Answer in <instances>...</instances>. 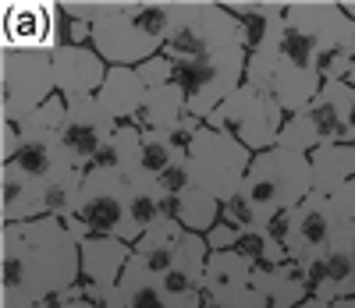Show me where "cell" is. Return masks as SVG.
I'll use <instances>...</instances> for the list:
<instances>
[{
  "label": "cell",
  "instance_id": "2",
  "mask_svg": "<svg viewBox=\"0 0 355 308\" xmlns=\"http://www.w3.org/2000/svg\"><path fill=\"white\" fill-rule=\"evenodd\" d=\"M174 0H107L93 15V50L110 68H139L164 53Z\"/></svg>",
  "mask_w": 355,
  "mask_h": 308
},
{
  "label": "cell",
  "instance_id": "9",
  "mask_svg": "<svg viewBox=\"0 0 355 308\" xmlns=\"http://www.w3.org/2000/svg\"><path fill=\"white\" fill-rule=\"evenodd\" d=\"M284 120H288V114L270 96H263V92L252 89V85H242L206 117V128L234 135L256 156V152H266V149L277 145Z\"/></svg>",
  "mask_w": 355,
  "mask_h": 308
},
{
  "label": "cell",
  "instance_id": "19",
  "mask_svg": "<svg viewBox=\"0 0 355 308\" xmlns=\"http://www.w3.org/2000/svg\"><path fill=\"white\" fill-rule=\"evenodd\" d=\"M224 8L242 21V39L249 53H270L281 46L288 4L281 0H224Z\"/></svg>",
  "mask_w": 355,
  "mask_h": 308
},
{
  "label": "cell",
  "instance_id": "22",
  "mask_svg": "<svg viewBox=\"0 0 355 308\" xmlns=\"http://www.w3.org/2000/svg\"><path fill=\"white\" fill-rule=\"evenodd\" d=\"M146 96H150V89H146L135 68H110L103 89L96 92V103L117 125H135V117L146 107Z\"/></svg>",
  "mask_w": 355,
  "mask_h": 308
},
{
  "label": "cell",
  "instance_id": "20",
  "mask_svg": "<svg viewBox=\"0 0 355 308\" xmlns=\"http://www.w3.org/2000/svg\"><path fill=\"white\" fill-rule=\"evenodd\" d=\"M4 167H15L18 174L43 184V188L50 181H57L61 174L75 170L71 160L64 156L61 142H57V135H18V149H15V156Z\"/></svg>",
  "mask_w": 355,
  "mask_h": 308
},
{
  "label": "cell",
  "instance_id": "1",
  "mask_svg": "<svg viewBox=\"0 0 355 308\" xmlns=\"http://www.w3.org/2000/svg\"><path fill=\"white\" fill-rule=\"evenodd\" d=\"M0 241V308H36L43 298L71 291L82 280L78 241L64 220L8 224Z\"/></svg>",
  "mask_w": 355,
  "mask_h": 308
},
{
  "label": "cell",
  "instance_id": "39",
  "mask_svg": "<svg viewBox=\"0 0 355 308\" xmlns=\"http://www.w3.org/2000/svg\"><path fill=\"white\" fill-rule=\"evenodd\" d=\"M291 230H295V209L274 212V217H266V224H263V234L270 237L274 244H281V248H288V241H291Z\"/></svg>",
  "mask_w": 355,
  "mask_h": 308
},
{
  "label": "cell",
  "instance_id": "41",
  "mask_svg": "<svg viewBox=\"0 0 355 308\" xmlns=\"http://www.w3.org/2000/svg\"><path fill=\"white\" fill-rule=\"evenodd\" d=\"M15 149H18V125L0 120V152H4V163L15 156Z\"/></svg>",
  "mask_w": 355,
  "mask_h": 308
},
{
  "label": "cell",
  "instance_id": "6",
  "mask_svg": "<svg viewBox=\"0 0 355 308\" xmlns=\"http://www.w3.org/2000/svg\"><path fill=\"white\" fill-rule=\"evenodd\" d=\"M352 100H355V89L348 82H323L320 96L302 114H291L284 120L277 145L309 156V152H316L320 145L352 142V125H348Z\"/></svg>",
  "mask_w": 355,
  "mask_h": 308
},
{
  "label": "cell",
  "instance_id": "44",
  "mask_svg": "<svg viewBox=\"0 0 355 308\" xmlns=\"http://www.w3.org/2000/svg\"><path fill=\"white\" fill-rule=\"evenodd\" d=\"M348 125H352V142H355V100H352V117H348Z\"/></svg>",
  "mask_w": 355,
  "mask_h": 308
},
{
  "label": "cell",
  "instance_id": "14",
  "mask_svg": "<svg viewBox=\"0 0 355 308\" xmlns=\"http://www.w3.org/2000/svg\"><path fill=\"white\" fill-rule=\"evenodd\" d=\"M82 255V294L96 308H107L110 291L121 284V276L135 255V244L117 241V237H85L78 241Z\"/></svg>",
  "mask_w": 355,
  "mask_h": 308
},
{
  "label": "cell",
  "instance_id": "32",
  "mask_svg": "<svg viewBox=\"0 0 355 308\" xmlns=\"http://www.w3.org/2000/svg\"><path fill=\"white\" fill-rule=\"evenodd\" d=\"M132 217L142 230L153 227L157 220H164V192L157 181H150V177L132 181Z\"/></svg>",
  "mask_w": 355,
  "mask_h": 308
},
{
  "label": "cell",
  "instance_id": "25",
  "mask_svg": "<svg viewBox=\"0 0 355 308\" xmlns=\"http://www.w3.org/2000/svg\"><path fill=\"white\" fill-rule=\"evenodd\" d=\"M164 220H178L185 230L206 237L220 224V202L192 184L182 195H164Z\"/></svg>",
  "mask_w": 355,
  "mask_h": 308
},
{
  "label": "cell",
  "instance_id": "17",
  "mask_svg": "<svg viewBox=\"0 0 355 308\" xmlns=\"http://www.w3.org/2000/svg\"><path fill=\"white\" fill-rule=\"evenodd\" d=\"M53 82H57V96L75 103V100H93L107 82L110 64L93 50V46H57L53 53Z\"/></svg>",
  "mask_w": 355,
  "mask_h": 308
},
{
  "label": "cell",
  "instance_id": "8",
  "mask_svg": "<svg viewBox=\"0 0 355 308\" xmlns=\"http://www.w3.org/2000/svg\"><path fill=\"white\" fill-rule=\"evenodd\" d=\"M57 96L53 57L43 50H0V120L21 125Z\"/></svg>",
  "mask_w": 355,
  "mask_h": 308
},
{
  "label": "cell",
  "instance_id": "23",
  "mask_svg": "<svg viewBox=\"0 0 355 308\" xmlns=\"http://www.w3.org/2000/svg\"><path fill=\"white\" fill-rule=\"evenodd\" d=\"M252 287L270 301V308H299L313 298L306 269L295 266V262H284V266H274V269H256Z\"/></svg>",
  "mask_w": 355,
  "mask_h": 308
},
{
  "label": "cell",
  "instance_id": "18",
  "mask_svg": "<svg viewBox=\"0 0 355 308\" xmlns=\"http://www.w3.org/2000/svg\"><path fill=\"white\" fill-rule=\"evenodd\" d=\"M306 276H309L313 298L323 301L355 298V230L338 227L331 248L306 269Z\"/></svg>",
  "mask_w": 355,
  "mask_h": 308
},
{
  "label": "cell",
  "instance_id": "29",
  "mask_svg": "<svg viewBox=\"0 0 355 308\" xmlns=\"http://www.w3.org/2000/svg\"><path fill=\"white\" fill-rule=\"evenodd\" d=\"M252 273H256L252 262L242 259L239 252H210V262H206V291L252 287Z\"/></svg>",
  "mask_w": 355,
  "mask_h": 308
},
{
  "label": "cell",
  "instance_id": "34",
  "mask_svg": "<svg viewBox=\"0 0 355 308\" xmlns=\"http://www.w3.org/2000/svg\"><path fill=\"white\" fill-rule=\"evenodd\" d=\"M220 220L224 224H231L234 230H263V224H266V217L249 202V195L245 192H239V195H231L227 202H220Z\"/></svg>",
  "mask_w": 355,
  "mask_h": 308
},
{
  "label": "cell",
  "instance_id": "16",
  "mask_svg": "<svg viewBox=\"0 0 355 308\" xmlns=\"http://www.w3.org/2000/svg\"><path fill=\"white\" fill-rule=\"evenodd\" d=\"M334 234H338V224H334L331 195L313 192L299 209H295V230H291V241H288V259L295 266L309 269L323 252L331 248Z\"/></svg>",
  "mask_w": 355,
  "mask_h": 308
},
{
  "label": "cell",
  "instance_id": "38",
  "mask_svg": "<svg viewBox=\"0 0 355 308\" xmlns=\"http://www.w3.org/2000/svg\"><path fill=\"white\" fill-rule=\"evenodd\" d=\"M331 206H334V224L341 230H355V181L331 195Z\"/></svg>",
  "mask_w": 355,
  "mask_h": 308
},
{
  "label": "cell",
  "instance_id": "7",
  "mask_svg": "<svg viewBox=\"0 0 355 308\" xmlns=\"http://www.w3.org/2000/svg\"><path fill=\"white\" fill-rule=\"evenodd\" d=\"M185 160H189L196 188L214 195L217 202H227L231 195L242 192V184L249 177V167H252V152L234 135L202 125L196 132L189 152H185Z\"/></svg>",
  "mask_w": 355,
  "mask_h": 308
},
{
  "label": "cell",
  "instance_id": "4",
  "mask_svg": "<svg viewBox=\"0 0 355 308\" xmlns=\"http://www.w3.org/2000/svg\"><path fill=\"white\" fill-rule=\"evenodd\" d=\"M249 53L242 39V21L224 4L210 0H174V25L164 43V57L171 60H214Z\"/></svg>",
  "mask_w": 355,
  "mask_h": 308
},
{
  "label": "cell",
  "instance_id": "24",
  "mask_svg": "<svg viewBox=\"0 0 355 308\" xmlns=\"http://www.w3.org/2000/svg\"><path fill=\"white\" fill-rule=\"evenodd\" d=\"M309 167H313V192L320 195H334L345 184L355 181V142H331L309 152Z\"/></svg>",
  "mask_w": 355,
  "mask_h": 308
},
{
  "label": "cell",
  "instance_id": "28",
  "mask_svg": "<svg viewBox=\"0 0 355 308\" xmlns=\"http://www.w3.org/2000/svg\"><path fill=\"white\" fill-rule=\"evenodd\" d=\"M185 237V227L178 224V220H157L153 227H146L139 244H135V255L150 266L153 273H171L174 266V252H178V244H182Z\"/></svg>",
  "mask_w": 355,
  "mask_h": 308
},
{
  "label": "cell",
  "instance_id": "10",
  "mask_svg": "<svg viewBox=\"0 0 355 308\" xmlns=\"http://www.w3.org/2000/svg\"><path fill=\"white\" fill-rule=\"evenodd\" d=\"M245 64H249V53L214 57V60H174L171 82L182 89L185 114L206 125V117H210L234 89L245 85Z\"/></svg>",
  "mask_w": 355,
  "mask_h": 308
},
{
  "label": "cell",
  "instance_id": "33",
  "mask_svg": "<svg viewBox=\"0 0 355 308\" xmlns=\"http://www.w3.org/2000/svg\"><path fill=\"white\" fill-rule=\"evenodd\" d=\"M277 53L288 60V64L302 68V71H316V75H320V46H316L306 33H299V28L284 25V36H281Z\"/></svg>",
  "mask_w": 355,
  "mask_h": 308
},
{
  "label": "cell",
  "instance_id": "43",
  "mask_svg": "<svg viewBox=\"0 0 355 308\" xmlns=\"http://www.w3.org/2000/svg\"><path fill=\"white\" fill-rule=\"evenodd\" d=\"M299 308H331V301H323V298H309L306 305H299Z\"/></svg>",
  "mask_w": 355,
  "mask_h": 308
},
{
  "label": "cell",
  "instance_id": "30",
  "mask_svg": "<svg viewBox=\"0 0 355 308\" xmlns=\"http://www.w3.org/2000/svg\"><path fill=\"white\" fill-rule=\"evenodd\" d=\"M234 252H239L242 259H249L252 269H274V266L291 262V259H288V248L274 244L263 230H245V234L239 237V248H234Z\"/></svg>",
  "mask_w": 355,
  "mask_h": 308
},
{
  "label": "cell",
  "instance_id": "3",
  "mask_svg": "<svg viewBox=\"0 0 355 308\" xmlns=\"http://www.w3.org/2000/svg\"><path fill=\"white\" fill-rule=\"evenodd\" d=\"M64 227L71 230L75 241L117 237V241L139 244L142 227L132 217V181L117 170L89 167L82 195H78V209L64 220Z\"/></svg>",
  "mask_w": 355,
  "mask_h": 308
},
{
  "label": "cell",
  "instance_id": "40",
  "mask_svg": "<svg viewBox=\"0 0 355 308\" xmlns=\"http://www.w3.org/2000/svg\"><path fill=\"white\" fill-rule=\"evenodd\" d=\"M239 237H242V230H234L231 224H217L210 234H206V244H210V252H234L239 248Z\"/></svg>",
  "mask_w": 355,
  "mask_h": 308
},
{
  "label": "cell",
  "instance_id": "21",
  "mask_svg": "<svg viewBox=\"0 0 355 308\" xmlns=\"http://www.w3.org/2000/svg\"><path fill=\"white\" fill-rule=\"evenodd\" d=\"M0 212H4V227L8 224H33L50 217L46 212V188L36 181H28L15 167H4L0 174Z\"/></svg>",
  "mask_w": 355,
  "mask_h": 308
},
{
  "label": "cell",
  "instance_id": "35",
  "mask_svg": "<svg viewBox=\"0 0 355 308\" xmlns=\"http://www.w3.org/2000/svg\"><path fill=\"white\" fill-rule=\"evenodd\" d=\"M202 308H270L256 287H231V291H206Z\"/></svg>",
  "mask_w": 355,
  "mask_h": 308
},
{
  "label": "cell",
  "instance_id": "5",
  "mask_svg": "<svg viewBox=\"0 0 355 308\" xmlns=\"http://www.w3.org/2000/svg\"><path fill=\"white\" fill-rule=\"evenodd\" d=\"M242 192L249 195V202L263 212V217H274V212H284V209H299L313 195L309 156L281 149V145L256 152Z\"/></svg>",
  "mask_w": 355,
  "mask_h": 308
},
{
  "label": "cell",
  "instance_id": "12",
  "mask_svg": "<svg viewBox=\"0 0 355 308\" xmlns=\"http://www.w3.org/2000/svg\"><path fill=\"white\" fill-rule=\"evenodd\" d=\"M64 11L61 4L25 0L4 8V50H43L53 53L64 46Z\"/></svg>",
  "mask_w": 355,
  "mask_h": 308
},
{
  "label": "cell",
  "instance_id": "26",
  "mask_svg": "<svg viewBox=\"0 0 355 308\" xmlns=\"http://www.w3.org/2000/svg\"><path fill=\"white\" fill-rule=\"evenodd\" d=\"M185 117H189V114H185V96H182V89L171 82V85H164V89H150L142 114L135 117V128H139V132L174 135L178 128H182Z\"/></svg>",
  "mask_w": 355,
  "mask_h": 308
},
{
  "label": "cell",
  "instance_id": "27",
  "mask_svg": "<svg viewBox=\"0 0 355 308\" xmlns=\"http://www.w3.org/2000/svg\"><path fill=\"white\" fill-rule=\"evenodd\" d=\"M93 167H103V170H117V174H125L128 181H139L146 177L142 174V132L135 125H121L110 142L100 149V156Z\"/></svg>",
  "mask_w": 355,
  "mask_h": 308
},
{
  "label": "cell",
  "instance_id": "13",
  "mask_svg": "<svg viewBox=\"0 0 355 308\" xmlns=\"http://www.w3.org/2000/svg\"><path fill=\"white\" fill-rule=\"evenodd\" d=\"M121 128L110 114H103V107L93 100H75L68 103V114H64V125H61V135H57V142H61L64 156L71 160V167L78 170H89L96 163L100 149L110 142V135Z\"/></svg>",
  "mask_w": 355,
  "mask_h": 308
},
{
  "label": "cell",
  "instance_id": "37",
  "mask_svg": "<svg viewBox=\"0 0 355 308\" xmlns=\"http://www.w3.org/2000/svg\"><path fill=\"white\" fill-rule=\"evenodd\" d=\"M157 184H160V192H164V195H182V192H189L192 184H196V181H192V170H189V160L182 156L167 174L157 177Z\"/></svg>",
  "mask_w": 355,
  "mask_h": 308
},
{
  "label": "cell",
  "instance_id": "31",
  "mask_svg": "<svg viewBox=\"0 0 355 308\" xmlns=\"http://www.w3.org/2000/svg\"><path fill=\"white\" fill-rule=\"evenodd\" d=\"M178 160H182V152L174 149L171 135H160V132H142V174L157 181L160 174H167Z\"/></svg>",
  "mask_w": 355,
  "mask_h": 308
},
{
  "label": "cell",
  "instance_id": "11",
  "mask_svg": "<svg viewBox=\"0 0 355 308\" xmlns=\"http://www.w3.org/2000/svg\"><path fill=\"white\" fill-rule=\"evenodd\" d=\"M245 85L259 89L263 96H270L291 117V114H302L320 96L323 78L316 71H302V68L288 64L277 50H270V53H249Z\"/></svg>",
  "mask_w": 355,
  "mask_h": 308
},
{
  "label": "cell",
  "instance_id": "15",
  "mask_svg": "<svg viewBox=\"0 0 355 308\" xmlns=\"http://www.w3.org/2000/svg\"><path fill=\"white\" fill-rule=\"evenodd\" d=\"M107 308H202V294H174L160 273L132 255L121 284L110 291Z\"/></svg>",
  "mask_w": 355,
  "mask_h": 308
},
{
  "label": "cell",
  "instance_id": "36",
  "mask_svg": "<svg viewBox=\"0 0 355 308\" xmlns=\"http://www.w3.org/2000/svg\"><path fill=\"white\" fill-rule=\"evenodd\" d=\"M135 71H139V78L146 82V89H164V85H171L174 60H171V57H164V53H157V57L146 60V64H139Z\"/></svg>",
  "mask_w": 355,
  "mask_h": 308
},
{
  "label": "cell",
  "instance_id": "42",
  "mask_svg": "<svg viewBox=\"0 0 355 308\" xmlns=\"http://www.w3.org/2000/svg\"><path fill=\"white\" fill-rule=\"evenodd\" d=\"M61 308H96V305H93V301H85V294H82V280H78V284L68 291V301H64Z\"/></svg>",
  "mask_w": 355,
  "mask_h": 308
}]
</instances>
